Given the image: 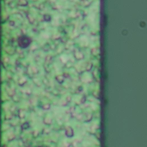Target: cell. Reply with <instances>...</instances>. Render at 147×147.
I'll return each instance as SVG.
<instances>
[{"instance_id":"cell-1","label":"cell","mask_w":147,"mask_h":147,"mask_svg":"<svg viewBox=\"0 0 147 147\" xmlns=\"http://www.w3.org/2000/svg\"><path fill=\"white\" fill-rule=\"evenodd\" d=\"M18 46L21 48H25L28 47L32 42L31 38L27 36L22 35L19 36L17 39Z\"/></svg>"}]
</instances>
